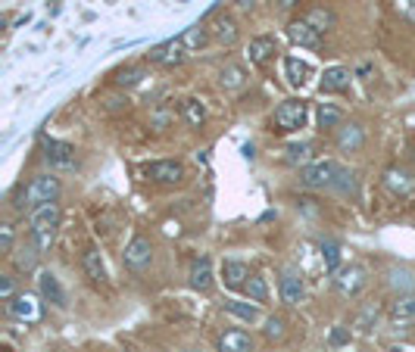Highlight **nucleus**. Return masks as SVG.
I'll list each match as a JSON object with an SVG mask.
<instances>
[{
	"label": "nucleus",
	"mask_w": 415,
	"mask_h": 352,
	"mask_svg": "<svg viewBox=\"0 0 415 352\" xmlns=\"http://www.w3.org/2000/svg\"><path fill=\"white\" fill-rule=\"evenodd\" d=\"M59 219H63V212H59V203L37 206V209H32V215H28V237L37 243V250H41V253H47L50 246H54Z\"/></svg>",
	"instance_id": "nucleus-1"
},
{
	"label": "nucleus",
	"mask_w": 415,
	"mask_h": 352,
	"mask_svg": "<svg viewBox=\"0 0 415 352\" xmlns=\"http://www.w3.org/2000/svg\"><path fill=\"white\" fill-rule=\"evenodd\" d=\"M59 193H63V184H59L57 175H35L32 181L25 184V190L16 197V206L19 212L25 209H37V206H47V203H57Z\"/></svg>",
	"instance_id": "nucleus-2"
},
{
	"label": "nucleus",
	"mask_w": 415,
	"mask_h": 352,
	"mask_svg": "<svg viewBox=\"0 0 415 352\" xmlns=\"http://www.w3.org/2000/svg\"><path fill=\"white\" fill-rule=\"evenodd\" d=\"M306 119H309V103L303 100V97H291V100L278 103L275 116H271V131L293 134V131L303 128Z\"/></svg>",
	"instance_id": "nucleus-3"
},
{
	"label": "nucleus",
	"mask_w": 415,
	"mask_h": 352,
	"mask_svg": "<svg viewBox=\"0 0 415 352\" xmlns=\"http://www.w3.org/2000/svg\"><path fill=\"white\" fill-rule=\"evenodd\" d=\"M337 171H341V166H337L334 159H315V162H309V166H303V171H300V184L312 187V190H322V187L334 184Z\"/></svg>",
	"instance_id": "nucleus-4"
},
{
	"label": "nucleus",
	"mask_w": 415,
	"mask_h": 352,
	"mask_svg": "<svg viewBox=\"0 0 415 352\" xmlns=\"http://www.w3.org/2000/svg\"><path fill=\"white\" fill-rule=\"evenodd\" d=\"M122 262L131 272H147L150 262H153V243H150V237H141V234L131 237V243L122 253Z\"/></svg>",
	"instance_id": "nucleus-5"
},
{
	"label": "nucleus",
	"mask_w": 415,
	"mask_h": 352,
	"mask_svg": "<svg viewBox=\"0 0 415 352\" xmlns=\"http://www.w3.org/2000/svg\"><path fill=\"white\" fill-rule=\"evenodd\" d=\"M366 284H368V274H366V268H362V265H346V268H341V272L334 274L337 293L346 296V299L359 296L362 290H366Z\"/></svg>",
	"instance_id": "nucleus-6"
},
{
	"label": "nucleus",
	"mask_w": 415,
	"mask_h": 352,
	"mask_svg": "<svg viewBox=\"0 0 415 352\" xmlns=\"http://www.w3.org/2000/svg\"><path fill=\"white\" fill-rule=\"evenodd\" d=\"M144 175L153 184H165V187H175L185 181V166L178 159H160V162H150L144 166Z\"/></svg>",
	"instance_id": "nucleus-7"
},
{
	"label": "nucleus",
	"mask_w": 415,
	"mask_h": 352,
	"mask_svg": "<svg viewBox=\"0 0 415 352\" xmlns=\"http://www.w3.org/2000/svg\"><path fill=\"white\" fill-rule=\"evenodd\" d=\"M150 63L163 66V69H175V66L185 63V44H181V37H172V41H163L156 44L153 50L147 54Z\"/></svg>",
	"instance_id": "nucleus-8"
},
{
	"label": "nucleus",
	"mask_w": 415,
	"mask_h": 352,
	"mask_svg": "<svg viewBox=\"0 0 415 352\" xmlns=\"http://www.w3.org/2000/svg\"><path fill=\"white\" fill-rule=\"evenodd\" d=\"M6 315L16 318V321H25V324H32V321L41 318V305H37V299L32 293H16L6 303Z\"/></svg>",
	"instance_id": "nucleus-9"
},
{
	"label": "nucleus",
	"mask_w": 415,
	"mask_h": 352,
	"mask_svg": "<svg viewBox=\"0 0 415 352\" xmlns=\"http://www.w3.org/2000/svg\"><path fill=\"white\" fill-rule=\"evenodd\" d=\"M37 293L44 296V303H50L54 309H66V290L54 272H41L37 274Z\"/></svg>",
	"instance_id": "nucleus-10"
},
{
	"label": "nucleus",
	"mask_w": 415,
	"mask_h": 352,
	"mask_svg": "<svg viewBox=\"0 0 415 352\" xmlns=\"http://www.w3.org/2000/svg\"><path fill=\"white\" fill-rule=\"evenodd\" d=\"M44 159L54 169H75V147L66 140H44Z\"/></svg>",
	"instance_id": "nucleus-11"
},
{
	"label": "nucleus",
	"mask_w": 415,
	"mask_h": 352,
	"mask_svg": "<svg viewBox=\"0 0 415 352\" xmlns=\"http://www.w3.org/2000/svg\"><path fill=\"white\" fill-rule=\"evenodd\" d=\"M216 349H218V352H256V340H253V336L247 334V331L235 327V331L218 334Z\"/></svg>",
	"instance_id": "nucleus-12"
},
{
	"label": "nucleus",
	"mask_w": 415,
	"mask_h": 352,
	"mask_svg": "<svg viewBox=\"0 0 415 352\" xmlns=\"http://www.w3.org/2000/svg\"><path fill=\"white\" fill-rule=\"evenodd\" d=\"M288 37L297 47H309V50H319L322 47V32H315L306 19H293L288 25Z\"/></svg>",
	"instance_id": "nucleus-13"
},
{
	"label": "nucleus",
	"mask_w": 415,
	"mask_h": 352,
	"mask_svg": "<svg viewBox=\"0 0 415 352\" xmlns=\"http://www.w3.org/2000/svg\"><path fill=\"white\" fill-rule=\"evenodd\" d=\"M206 28H209V35H213V41H218L222 47H231V44H238V37H240V28L231 16H213Z\"/></svg>",
	"instance_id": "nucleus-14"
},
{
	"label": "nucleus",
	"mask_w": 415,
	"mask_h": 352,
	"mask_svg": "<svg viewBox=\"0 0 415 352\" xmlns=\"http://www.w3.org/2000/svg\"><path fill=\"white\" fill-rule=\"evenodd\" d=\"M278 290H281V299L288 305H300L306 296V284H303V274L300 272H284L281 274V284H278Z\"/></svg>",
	"instance_id": "nucleus-15"
},
{
	"label": "nucleus",
	"mask_w": 415,
	"mask_h": 352,
	"mask_svg": "<svg viewBox=\"0 0 415 352\" xmlns=\"http://www.w3.org/2000/svg\"><path fill=\"white\" fill-rule=\"evenodd\" d=\"M10 259H13V265H16V272L22 274H28V272H35L37 268V259H41V250H37V243L28 237L25 243H19L16 250L10 253Z\"/></svg>",
	"instance_id": "nucleus-16"
},
{
	"label": "nucleus",
	"mask_w": 415,
	"mask_h": 352,
	"mask_svg": "<svg viewBox=\"0 0 415 352\" xmlns=\"http://www.w3.org/2000/svg\"><path fill=\"white\" fill-rule=\"evenodd\" d=\"M334 144L341 153H359L362 144H366V131H362V125L350 122V125H344V128H337Z\"/></svg>",
	"instance_id": "nucleus-17"
},
{
	"label": "nucleus",
	"mask_w": 415,
	"mask_h": 352,
	"mask_svg": "<svg viewBox=\"0 0 415 352\" xmlns=\"http://www.w3.org/2000/svg\"><path fill=\"white\" fill-rule=\"evenodd\" d=\"M350 69H344V66H331V69H325V75H322L319 81V91L322 94H344L346 87H350Z\"/></svg>",
	"instance_id": "nucleus-18"
},
{
	"label": "nucleus",
	"mask_w": 415,
	"mask_h": 352,
	"mask_svg": "<svg viewBox=\"0 0 415 352\" xmlns=\"http://www.w3.org/2000/svg\"><path fill=\"white\" fill-rule=\"evenodd\" d=\"M284 78H288L291 87H303L312 78V66L300 56H284Z\"/></svg>",
	"instance_id": "nucleus-19"
},
{
	"label": "nucleus",
	"mask_w": 415,
	"mask_h": 352,
	"mask_svg": "<svg viewBox=\"0 0 415 352\" xmlns=\"http://www.w3.org/2000/svg\"><path fill=\"white\" fill-rule=\"evenodd\" d=\"M222 281H225V287L240 290L247 281H250V265H247V262H240V259H228L222 265Z\"/></svg>",
	"instance_id": "nucleus-20"
},
{
	"label": "nucleus",
	"mask_w": 415,
	"mask_h": 352,
	"mask_svg": "<svg viewBox=\"0 0 415 352\" xmlns=\"http://www.w3.org/2000/svg\"><path fill=\"white\" fill-rule=\"evenodd\" d=\"M187 284H191L194 290H200V293H206V290L213 287V262H209V256H203V259H197L191 265Z\"/></svg>",
	"instance_id": "nucleus-21"
},
{
	"label": "nucleus",
	"mask_w": 415,
	"mask_h": 352,
	"mask_svg": "<svg viewBox=\"0 0 415 352\" xmlns=\"http://www.w3.org/2000/svg\"><path fill=\"white\" fill-rule=\"evenodd\" d=\"M81 268H85L90 284H107V265H103L100 250H94V246L85 250V256H81Z\"/></svg>",
	"instance_id": "nucleus-22"
},
{
	"label": "nucleus",
	"mask_w": 415,
	"mask_h": 352,
	"mask_svg": "<svg viewBox=\"0 0 415 352\" xmlns=\"http://www.w3.org/2000/svg\"><path fill=\"white\" fill-rule=\"evenodd\" d=\"M275 50H278L275 37H271V35H259V37H253V41H250L247 54H250V63L253 66H262V63H269V59L275 56Z\"/></svg>",
	"instance_id": "nucleus-23"
},
{
	"label": "nucleus",
	"mask_w": 415,
	"mask_h": 352,
	"mask_svg": "<svg viewBox=\"0 0 415 352\" xmlns=\"http://www.w3.org/2000/svg\"><path fill=\"white\" fill-rule=\"evenodd\" d=\"M384 187H387L390 193H397V197H406V193H412L415 178L406 169H390L387 175H384Z\"/></svg>",
	"instance_id": "nucleus-24"
},
{
	"label": "nucleus",
	"mask_w": 415,
	"mask_h": 352,
	"mask_svg": "<svg viewBox=\"0 0 415 352\" xmlns=\"http://www.w3.org/2000/svg\"><path fill=\"white\" fill-rule=\"evenodd\" d=\"M315 122H319V131H334V128H341V125H344V109L334 107V103H319Z\"/></svg>",
	"instance_id": "nucleus-25"
},
{
	"label": "nucleus",
	"mask_w": 415,
	"mask_h": 352,
	"mask_svg": "<svg viewBox=\"0 0 415 352\" xmlns=\"http://www.w3.org/2000/svg\"><path fill=\"white\" fill-rule=\"evenodd\" d=\"M390 318L406 324V321H415V293H399L390 303Z\"/></svg>",
	"instance_id": "nucleus-26"
},
{
	"label": "nucleus",
	"mask_w": 415,
	"mask_h": 352,
	"mask_svg": "<svg viewBox=\"0 0 415 352\" xmlns=\"http://www.w3.org/2000/svg\"><path fill=\"white\" fill-rule=\"evenodd\" d=\"M225 312H228V315H235V318H240V321H247V324H256V321H259V305H256V303L225 299Z\"/></svg>",
	"instance_id": "nucleus-27"
},
{
	"label": "nucleus",
	"mask_w": 415,
	"mask_h": 352,
	"mask_svg": "<svg viewBox=\"0 0 415 352\" xmlns=\"http://www.w3.org/2000/svg\"><path fill=\"white\" fill-rule=\"evenodd\" d=\"M181 119H185L191 128H200L203 122H206V109H203V103L197 97H187V100H181Z\"/></svg>",
	"instance_id": "nucleus-28"
},
{
	"label": "nucleus",
	"mask_w": 415,
	"mask_h": 352,
	"mask_svg": "<svg viewBox=\"0 0 415 352\" xmlns=\"http://www.w3.org/2000/svg\"><path fill=\"white\" fill-rule=\"evenodd\" d=\"M209 41H213V35H209L206 25H191L185 35H181V44H185V50H203Z\"/></svg>",
	"instance_id": "nucleus-29"
},
{
	"label": "nucleus",
	"mask_w": 415,
	"mask_h": 352,
	"mask_svg": "<svg viewBox=\"0 0 415 352\" xmlns=\"http://www.w3.org/2000/svg\"><path fill=\"white\" fill-rule=\"evenodd\" d=\"M218 81H222V87H225V91H240V87L247 85V72L240 69V66L228 63L222 72H218Z\"/></svg>",
	"instance_id": "nucleus-30"
},
{
	"label": "nucleus",
	"mask_w": 415,
	"mask_h": 352,
	"mask_svg": "<svg viewBox=\"0 0 415 352\" xmlns=\"http://www.w3.org/2000/svg\"><path fill=\"white\" fill-rule=\"evenodd\" d=\"M303 19L315 28V32H328V28H334V25H337V16H334L331 10H325V6H312V10H309Z\"/></svg>",
	"instance_id": "nucleus-31"
},
{
	"label": "nucleus",
	"mask_w": 415,
	"mask_h": 352,
	"mask_svg": "<svg viewBox=\"0 0 415 352\" xmlns=\"http://www.w3.org/2000/svg\"><path fill=\"white\" fill-rule=\"evenodd\" d=\"M244 293L250 296V303L256 305H262V303H269V284L262 274H250V281L244 284Z\"/></svg>",
	"instance_id": "nucleus-32"
},
{
	"label": "nucleus",
	"mask_w": 415,
	"mask_h": 352,
	"mask_svg": "<svg viewBox=\"0 0 415 352\" xmlns=\"http://www.w3.org/2000/svg\"><path fill=\"white\" fill-rule=\"evenodd\" d=\"M262 336H266L269 343H281L284 336H288V324H284L281 315H269L262 321Z\"/></svg>",
	"instance_id": "nucleus-33"
},
{
	"label": "nucleus",
	"mask_w": 415,
	"mask_h": 352,
	"mask_svg": "<svg viewBox=\"0 0 415 352\" xmlns=\"http://www.w3.org/2000/svg\"><path fill=\"white\" fill-rule=\"evenodd\" d=\"M322 262H325V268L331 274H337L341 272V246H337L334 241H322Z\"/></svg>",
	"instance_id": "nucleus-34"
},
{
	"label": "nucleus",
	"mask_w": 415,
	"mask_h": 352,
	"mask_svg": "<svg viewBox=\"0 0 415 352\" xmlns=\"http://www.w3.org/2000/svg\"><path fill=\"white\" fill-rule=\"evenodd\" d=\"M334 187L341 197H356V171H346V169H341L337 171V178H334Z\"/></svg>",
	"instance_id": "nucleus-35"
},
{
	"label": "nucleus",
	"mask_w": 415,
	"mask_h": 352,
	"mask_svg": "<svg viewBox=\"0 0 415 352\" xmlns=\"http://www.w3.org/2000/svg\"><path fill=\"white\" fill-rule=\"evenodd\" d=\"M144 66H128V69H119L116 72V85L119 87H134V85H141V78H144Z\"/></svg>",
	"instance_id": "nucleus-36"
},
{
	"label": "nucleus",
	"mask_w": 415,
	"mask_h": 352,
	"mask_svg": "<svg viewBox=\"0 0 415 352\" xmlns=\"http://www.w3.org/2000/svg\"><path fill=\"white\" fill-rule=\"evenodd\" d=\"M309 144H288V150H284V159L291 162V166H300V162H306L309 166Z\"/></svg>",
	"instance_id": "nucleus-37"
},
{
	"label": "nucleus",
	"mask_w": 415,
	"mask_h": 352,
	"mask_svg": "<svg viewBox=\"0 0 415 352\" xmlns=\"http://www.w3.org/2000/svg\"><path fill=\"white\" fill-rule=\"evenodd\" d=\"M13 241H16V234H13V224L4 221V224H0V253H6V256H10V253L16 250V246H13Z\"/></svg>",
	"instance_id": "nucleus-38"
},
{
	"label": "nucleus",
	"mask_w": 415,
	"mask_h": 352,
	"mask_svg": "<svg viewBox=\"0 0 415 352\" xmlns=\"http://www.w3.org/2000/svg\"><path fill=\"white\" fill-rule=\"evenodd\" d=\"M353 340V334H350V327H334V331H331V336H328V343L331 346H346V343Z\"/></svg>",
	"instance_id": "nucleus-39"
},
{
	"label": "nucleus",
	"mask_w": 415,
	"mask_h": 352,
	"mask_svg": "<svg viewBox=\"0 0 415 352\" xmlns=\"http://www.w3.org/2000/svg\"><path fill=\"white\" fill-rule=\"evenodd\" d=\"M0 296H4L6 303L16 296V284H13V274H0Z\"/></svg>",
	"instance_id": "nucleus-40"
},
{
	"label": "nucleus",
	"mask_w": 415,
	"mask_h": 352,
	"mask_svg": "<svg viewBox=\"0 0 415 352\" xmlns=\"http://www.w3.org/2000/svg\"><path fill=\"white\" fill-rule=\"evenodd\" d=\"M281 6H293V0H281Z\"/></svg>",
	"instance_id": "nucleus-41"
},
{
	"label": "nucleus",
	"mask_w": 415,
	"mask_h": 352,
	"mask_svg": "<svg viewBox=\"0 0 415 352\" xmlns=\"http://www.w3.org/2000/svg\"><path fill=\"white\" fill-rule=\"evenodd\" d=\"M185 352H200V349H185Z\"/></svg>",
	"instance_id": "nucleus-42"
},
{
	"label": "nucleus",
	"mask_w": 415,
	"mask_h": 352,
	"mask_svg": "<svg viewBox=\"0 0 415 352\" xmlns=\"http://www.w3.org/2000/svg\"><path fill=\"white\" fill-rule=\"evenodd\" d=\"M390 352H403V349H390Z\"/></svg>",
	"instance_id": "nucleus-43"
}]
</instances>
